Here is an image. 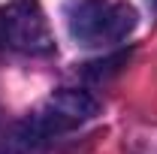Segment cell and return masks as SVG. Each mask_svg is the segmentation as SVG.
Wrapping results in <instances>:
<instances>
[{
    "label": "cell",
    "mask_w": 157,
    "mask_h": 154,
    "mask_svg": "<svg viewBox=\"0 0 157 154\" xmlns=\"http://www.w3.org/2000/svg\"><path fill=\"white\" fill-rule=\"evenodd\" d=\"M100 112V103L88 91H58L55 97H48L42 106H39L33 115L24 121L21 127V139L27 145H39V142H48L60 133H70L82 127L85 121Z\"/></svg>",
    "instance_id": "2"
},
{
    "label": "cell",
    "mask_w": 157,
    "mask_h": 154,
    "mask_svg": "<svg viewBox=\"0 0 157 154\" xmlns=\"http://www.w3.org/2000/svg\"><path fill=\"white\" fill-rule=\"evenodd\" d=\"M63 18L78 45L103 48L130 37L139 15L124 0H70L63 6Z\"/></svg>",
    "instance_id": "1"
},
{
    "label": "cell",
    "mask_w": 157,
    "mask_h": 154,
    "mask_svg": "<svg viewBox=\"0 0 157 154\" xmlns=\"http://www.w3.org/2000/svg\"><path fill=\"white\" fill-rule=\"evenodd\" d=\"M0 45L9 52L42 58L55 52V37L36 0H12L0 9Z\"/></svg>",
    "instance_id": "3"
}]
</instances>
